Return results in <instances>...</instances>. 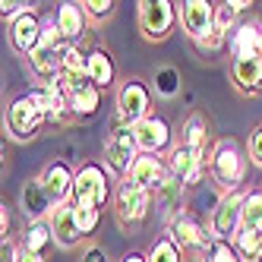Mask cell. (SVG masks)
Listing matches in <instances>:
<instances>
[{
  "mask_svg": "<svg viewBox=\"0 0 262 262\" xmlns=\"http://www.w3.org/2000/svg\"><path fill=\"white\" fill-rule=\"evenodd\" d=\"M51 228H54V240H57V247L60 250H76L79 243L85 240V234L79 231V224H76V212H73V202L67 205H57V209L51 212Z\"/></svg>",
  "mask_w": 262,
  "mask_h": 262,
  "instance_id": "ffe728a7",
  "label": "cell"
},
{
  "mask_svg": "<svg viewBox=\"0 0 262 262\" xmlns=\"http://www.w3.org/2000/svg\"><path fill=\"white\" fill-rule=\"evenodd\" d=\"M60 60H63V76H79V73H85L89 51H82L79 45H63L60 48Z\"/></svg>",
  "mask_w": 262,
  "mask_h": 262,
  "instance_id": "1f68e13d",
  "label": "cell"
},
{
  "mask_svg": "<svg viewBox=\"0 0 262 262\" xmlns=\"http://www.w3.org/2000/svg\"><path fill=\"white\" fill-rule=\"evenodd\" d=\"M73 212H76V224H79V231L85 237H92L101 228V212L98 209H76V205H73Z\"/></svg>",
  "mask_w": 262,
  "mask_h": 262,
  "instance_id": "e575fe53",
  "label": "cell"
},
{
  "mask_svg": "<svg viewBox=\"0 0 262 262\" xmlns=\"http://www.w3.org/2000/svg\"><path fill=\"white\" fill-rule=\"evenodd\" d=\"M63 85H67L70 107H73V117H76V120H89V117L98 114L101 89L92 85V79L85 76V73H79V76H63Z\"/></svg>",
  "mask_w": 262,
  "mask_h": 262,
  "instance_id": "4fadbf2b",
  "label": "cell"
},
{
  "mask_svg": "<svg viewBox=\"0 0 262 262\" xmlns=\"http://www.w3.org/2000/svg\"><path fill=\"white\" fill-rule=\"evenodd\" d=\"M133 129H136V142H139V152L142 155H161V158H167V155H171V148H174V142H177L174 126L167 123L161 114L145 117Z\"/></svg>",
  "mask_w": 262,
  "mask_h": 262,
  "instance_id": "8fae6325",
  "label": "cell"
},
{
  "mask_svg": "<svg viewBox=\"0 0 262 262\" xmlns=\"http://www.w3.org/2000/svg\"><path fill=\"white\" fill-rule=\"evenodd\" d=\"M139 155H142V152H139V142H136V129L126 126V123L114 114L111 133H107V139H104V167L111 171V177L126 180Z\"/></svg>",
  "mask_w": 262,
  "mask_h": 262,
  "instance_id": "3957f363",
  "label": "cell"
},
{
  "mask_svg": "<svg viewBox=\"0 0 262 262\" xmlns=\"http://www.w3.org/2000/svg\"><path fill=\"white\" fill-rule=\"evenodd\" d=\"M247 155H250V164H256L262 171V123H256L250 129V139H247Z\"/></svg>",
  "mask_w": 262,
  "mask_h": 262,
  "instance_id": "d590c367",
  "label": "cell"
},
{
  "mask_svg": "<svg viewBox=\"0 0 262 262\" xmlns=\"http://www.w3.org/2000/svg\"><path fill=\"white\" fill-rule=\"evenodd\" d=\"M85 76L92 79V85H98L101 92L111 85H120L117 82V63H114V54L107 48H92L89 51V60H85Z\"/></svg>",
  "mask_w": 262,
  "mask_h": 262,
  "instance_id": "cb8c5ba5",
  "label": "cell"
},
{
  "mask_svg": "<svg viewBox=\"0 0 262 262\" xmlns=\"http://www.w3.org/2000/svg\"><path fill=\"white\" fill-rule=\"evenodd\" d=\"M148 262H186V256L180 253V247L171 237L161 234L152 247H148Z\"/></svg>",
  "mask_w": 262,
  "mask_h": 262,
  "instance_id": "f1b7e54d",
  "label": "cell"
},
{
  "mask_svg": "<svg viewBox=\"0 0 262 262\" xmlns=\"http://www.w3.org/2000/svg\"><path fill=\"white\" fill-rule=\"evenodd\" d=\"M250 262H262V259H250Z\"/></svg>",
  "mask_w": 262,
  "mask_h": 262,
  "instance_id": "b9f144b4",
  "label": "cell"
},
{
  "mask_svg": "<svg viewBox=\"0 0 262 262\" xmlns=\"http://www.w3.org/2000/svg\"><path fill=\"white\" fill-rule=\"evenodd\" d=\"M234 247H237V253L243 256V262H250V259H262V234L240 228V231H237V237H234Z\"/></svg>",
  "mask_w": 262,
  "mask_h": 262,
  "instance_id": "4dcf8cb0",
  "label": "cell"
},
{
  "mask_svg": "<svg viewBox=\"0 0 262 262\" xmlns=\"http://www.w3.org/2000/svg\"><path fill=\"white\" fill-rule=\"evenodd\" d=\"M16 262H48L45 256H32V253H23L19 259H16Z\"/></svg>",
  "mask_w": 262,
  "mask_h": 262,
  "instance_id": "60d3db41",
  "label": "cell"
},
{
  "mask_svg": "<svg viewBox=\"0 0 262 262\" xmlns=\"http://www.w3.org/2000/svg\"><path fill=\"white\" fill-rule=\"evenodd\" d=\"M167 177H171V167H167V158H161V155H139L126 180H133L136 186H142V190L155 193V190H158V186H161Z\"/></svg>",
  "mask_w": 262,
  "mask_h": 262,
  "instance_id": "d6986e66",
  "label": "cell"
},
{
  "mask_svg": "<svg viewBox=\"0 0 262 262\" xmlns=\"http://www.w3.org/2000/svg\"><path fill=\"white\" fill-rule=\"evenodd\" d=\"M82 7H85L89 23H95V26L107 23L111 16H114V10H117V4H114V0H85Z\"/></svg>",
  "mask_w": 262,
  "mask_h": 262,
  "instance_id": "d6a6232c",
  "label": "cell"
},
{
  "mask_svg": "<svg viewBox=\"0 0 262 262\" xmlns=\"http://www.w3.org/2000/svg\"><path fill=\"white\" fill-rule=\"evenodd\" d=\"M63 45H67V41H63ZM63 45H48V41H41V45L26 57L29 73H32V76L38 79L41 85H45V82H57V79L63 76V60H60V48H63Z\"/></svg>",
  "mask_w": 262,
  "mask_h": 262,
  "instance_id": "ac0fdd59",
  "label": "cell"
},
{
  "mask_svg": "<svg viewBox=\"0 0 262 262\" xmlns=\"http://www.w3.org/2000/svg\"><path fill=\"white\" fill-rule=\"evenodd\" d=\"M19 209L26 212L29 221H48L51 212L57 209V205L51 202V196H48V190H45V183L35 177V180H29V183L23 186V193H19Z\"/></svg>",
  "mask_w": 262,
  "mask_h": 262,
  "instance_id": "d4e9b609",
  "label": "cell"
},
{
  "mask_svg": "<svg viewBox=\"0 0 262 262\" xmlns=\"http://www.w3.org/2000/svg\"><path fill=\"white\" fill-rule=\"evenodd\" d=\"M250 174V155L237 139L221 136L215 139V152L209 161V177L221 193H234V190H250L247 186Z\"/></svg>",
  "mask_w": 262,
  "mask_h": 262,
  "instance_id": "6da1fadb",
  "label": "cell"
},
{
  "mask_svg": "<svg viewBox=\"0 0 262 262\" xmlns=\"http://www.w3.org/2000/svg\"><path fill=\"white\" fill-rule=\"evenodd\" d=\"M0 228H4V240H10V228H13V218H10V205H4V212H0Z\"/></svg>",
  "mask_w": 262,
  "mask_h": 262,
  "instance_id": "f35d334b",
  "label": "cell"
},
{
  "mask_svg": "<svg viewBox=\"0 0 262 262\" xmlns=\"http://www.w3.org/2000/svg\"><path fill=\"white\" fill-rule=\"evenodd\" d=\"M54 19H57V29H60L67 45H79V38L89 32L85 7L82 4H73V0H67V4H60L57 10H54Z\"/></svg>",
  "mask_w": 262,
  "mask_h": 262,
  "instance_id": "603a6c76",
  "label": "cell"
},
{
  "mask_svg": "<svg viewBox=\"0 0 262 262\" xmlns=\"http://www.w3.org/2000/svg\"><path fill=\"white\" fill-rule=\"evenodd\" d=\"M231 82L243 98L262 95V57L231 60Z\"/></svg>",
  "mask_w": 262,
  "mask_h": 262,
  "instance_id": "7402d4cb",
  "label": "cell"
},
{
  "mask_svg": "<svg viewBox=\"0 0 262 262\" xmlns=\"http://www.w3.org/2000/svg\"><path fill=\"white\" fill-rule=\"evenodd\" d=\"M38 180L45 183V190H48V196H51V202H54V205H67V202L73 199L76 167H73L70 161H63V158H54V161H48V164L41 167Z\"/></svg>",
  "mask_w": 262,
  "mask_h": 262,
  "instance_id": "5bb4252c",
  "label": "cell"
},
{
  "mask_svg": "<svg viewBox=\"0 0 262 262\" xmlns=\"http://www.w3.org/2000/svg\"><path fill=\"white\" fill-rule=\"evenodd\" d=\"M114 180L111 171L101 161H85L82 167H76V183H73V205L76 209H104V205L114 199Z\"/></svg>",
  "mask_w": 262,
  "mask_h": 262,
  "instance_id": "7a4b0ae2",
  "label": "cell"
},
{
  "mask_svg": "<svg viewBox=\"0 0 262 262\" xmlns=\"http://www.w3.org/2000/svg\"><path fill=\"white\" fill-rule=\"evenodd\" d=\"M48 126L45 114L38 101L32 98V92H23V95H16L10 104H7V114H4V129L13 142H32L38 139V133Z\"/></svg>",
  "mask_w": 262,
  "mask_h": 262,
  "instance_id": "8992f818",
  "label": "cell"
},
{
  "mask_svg": "<svg viewBox=\"0 0 262 262\" xmlns=\"http://www.w3.org/2000/svg\"><path fill=\"white\" fill-rule=\"evenodd\" d=\"M209 161H212V155L193 152V148H186V145H180V142H174L171 155H167V167H171V174L186 186V190L209 177Z\"/></svg>",
  "mask_w": 262,
  "mask_h": 262,
  "instance_id": "7c38bea8",
  "label": "cell"
},
{
  "mask_svg": "<svg viewBox=\"0 0 262 262\" xmlns=\"http://www.w3.org/2000/svg\"><path fill=\"white\" fill-rule=\"evenodd\" d=\"M167 237L177 243L186 259H205L212 250V243H215L209 224H202L190 209H183L180 215H174L167 221Z\"/></svg>",
  "mask_w": 262,
  "mask_h": 262,
  "instance_id": "ba28073f",
  "label": "cell"
},
{
  "mask_svg": "<svg viewBox=\"0 0 262 262\" xmlns=\"http://www.w3.org/2000/svg\"><path fill=\"white\" fill-rule=\"evenodd\" d=\"M152 104H155V89L148 85L142 76H126V79H120L114 107H117V117L126 126H136L145 117H152L155 114Z\"/></svg>",
  "mask_w": 262,
  "mask_h": 262,
  "instance_id": "52a82bcc",
  "label": "cell"
},
{
  "mask_svg": "<svg viewBox=\"0 0 262 262\" xmlns=\"http://www.w3.org/2000/svg\"><path fill=\"white\" fill-rule=\"evenodd\" d=\"M202 262H243V256L237 253L234 240H215L212 250H209V256H205Z\"/></svg>",
  "mask_w": 262,
  "mask_h": 262,
  "instance_id": "836d02e7",
  "label": "cell"
},
{
  "mask_svg": "<svg viewBox=\"0 0 262 262\" xmlns=\"http://www.w3.org/2000/svg\"><path fill=\"white\" fill-rule=\"evenodd\" d=\"M120 262H148V253H139V250H129Z\"/></svg>",
  "mask_w": 262,
  "mask_h": 262,
  "instance_id": "ab89813d",
  "label": "cell"
},
{
  "mask_svg": "<svg viewBox=\"0 0 262 262\" xmlns=\"http://www.w3.org/2000/svg\"><path fill=\"white\" fill-rule=\"evenodd\" d=\"M250 190H234V193H221L215 202V209L209 212V231L215 240H234L240 224H243V205H247Z\"/></svg>",
  "mask_w": 262,
  "mask_h": 262,
  "instance_id": "9c48e42d",
  "label": "cell"
},
{
  "mask_svg": "<svg viewBox=\"0 0 262 262\" xmlns=\"http://www.w3.org/2000/svg\"><path fill=\"white\" fill-rule=\"evenodd\" d=\"M7 35H10L13 51H16V54H23V57H29V54L41 45V35H45V19L38 16V10L32 7L29 13H23V16H19V19H13V23H10Z\"/></svg>",
  "mask_w": 262,
  "mask_h": 262,
  "instance_id": "e0dca14e",
  "label": "cell"
},
{
  "mask_svg": "<svg viewBox=\"0 0 262 262\" xmlns=\"http://www.w3.org/2000/svg\"><path fill=\"white\" fill-rule=\"evenodd\" d=\"M180 23V7L171 0H139L136 4V26L145 41H167Z\"/></svg>",
  "mask_w": 262,
  "mask_h": 262,
  "instance_id": "5b68a950",
  "label": "cell"
},
{
  "mask_svg": "<svg viewBox=\"0 0 262 262\" xmlns=\"http://www.w3.org/2000/svg\"><path fill=\"white\" fill-rule=\"evenodd\" d=\"M240 228L262 234V190H250L247 193V205H243V224Z\"/></svg>",
  "mask_w": 262,
  "mask_h": 262,
  "instance_id": "f546056e",
  "label": "cell"
},
{
  "mask_svg": "<svg viewBox=\"0 0 262 262\" xmlns=\"http://www.w3.org/2000/svg\"><path fill=\"white\" fill-rule=\"evenodd\" d=\"M180 7V26L186 32V38H193L196 45L202 38H209L215 32V4L209 0H183Z\"/></svg>",
  "mask_w": 262,
  "mask_h": 262,
  "instance_id": "9a60e30c",
  "label": "cell"
},
{
  "mask_svg": "<svg viewBox=\"0 0 262 262\" xmlns=\"http://www.w3.org/2000/svg\"><path fill=\"white\" fill-rule=\"evenodd\" d=\"M152 196H155V212H158L161 218H167V221L186 209V186H183L174 174L167 177Z\"/></svg>",
  "mask_w": 262,
  "mask_h": 262,
  "instance_id": "4316f807",
  "label": "cell"
},
{
  "mask_svg": "<svg viewBox=\"0 0 262 262\" xmlns=\"http://www.w3.org/2000/svg\"><path fill=\"white\" fill-rule=\"evenodd\" d=\"M228 51L231 60L262 57V16H247L234 26V32L228 35Z\"/></svg>",
  "mask_w": 262,
  "mask_h": 262,
  "instance_id": "2e32d148",
  "label": "cell"
},
{
  "mask_svg": "<svg viewBox=\"0 0 262 262\" xmlns=\"http://www.w3.org/2000/svg\"><path fill=\"white\" fill-rule=\"evenodd\" d=\"M111 209H114V218L123 231H133V228H142L148 215L155 212V196L142 190V186H136L133 180H117Z\"/></svg>",
  "mask_w": 262,
  "mask_h": 262,
  "instance_id": "277c9868",
  "label": "cell"
},
{
  "mask_svg": "<svg viewBox=\"0 0 262 262\" xmlns=\"http://www.w3.org/2000/svg\"><path fill=\"white\" fill-rule=\"evenodd\" d=\"M152 89H155V95L158 98H177L180 95V73L177 67H158L155 70V76H152Z\"/></svg>",
  "mask_w": 262,
  "mask_h": 262,
  "instance_id": "83f0119b",
  "label": "cell"
},
{
  "mask_svg": "<svg viewBox=\"0 0 262 262\" xmlns=\"http://www.w3.org/2000/svg\"><path fill=\"white\" fill-rule=\"evenodd\" d=\"M224 45H228V35L218 32V29L209 35V38H202V41H199V48H202V51H218V48H224Z\"/></svg>",
  "mask_w": 262,
  "mask_h": 262,
  "instance_id": "74e56055",
  "label": "cell"
},
{
  "mask_svg": "<svg viewBox=\"0 0 262 262\" xmlns=\"http://www.w3.org/2000/svg\"><path fill=\"white\" fill-rule=\"evenodd\" d=\"M177 142L186 145V148H193V152H202V155H212L215 152V142L209 136V120H205L202 111H193V114L180 123Z\"/></svg>",
  "mask_w": 262,
  "mask_h": 262,
  "instance_id": "44dd1931",
  "label": "cell"
},
{
  "mask_svg": "<svg viewBox=\"0 0 262 262\" xmlns=\"http://www.w3.org/2000/svg\"><path fill=\"white\" fill-rule=\"evenodd\" d=\"M57 247V240H54V228L51 221H29L23 234H19V250L23 253H32V256H51V250Z\"/></svg>",
  "mask_w": 262,
  "mask_h": 262,
  "instance_id": "484cf974",
  "label": "cell"
},
{
  "mask_svg": "<svg viewBox=\"0 0 262 262\" xmlns=\"http://www.w3.org/2000/svg\"><path fill=\"white\" fill-rule=\"evenodd\" d=\"M79 262H111V256H107L104 247H98V243H89L82 250V256H79Z\"/></svg>",
  "mask_w": 262,
  "mask_h": 262,
  "instance_id": "8d00e7d4",
  "label": "cell"
},
{
  "mask_svg": "<svg viewBox=\"0 0 262 262\" xmlns=\"http://www.w3.org/2000/svg\"><path fill=\"white\" fill-rule=\"evenodd\" d=\"M32 98L38 101V107H41V114H45V120L51 123V126H70L73 120V107H70V95H67V85H63V79H57V82H38V85H32Z\"/></svg>",
  "mask_w": 262,
  "mask_h": 262,
  "instance_id": "30bf717a",
  "label": "cell"
}]
</instances>
